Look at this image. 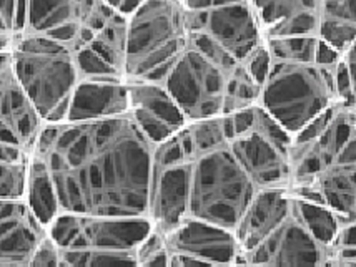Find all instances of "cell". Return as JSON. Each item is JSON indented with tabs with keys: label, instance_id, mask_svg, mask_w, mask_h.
I'll use <instances>...</instances> for the list:
<instances>
[{
	"label": "cell",
	"instance_id": "cell-1",
	"mask_svg": "<svg viewBox=\"0 0 356 267\" xmlns=\"http://www.w3.org/2000/svg\"><path fill=\"white\" fill-rule=\"evenodd\" d=\"M32 153L49 169L58 213L148 216L155 145L129 113L45 123Z\"/></svg>",
	"mask_w": 356,
	"mask_h": 267
},
{
	"label": "cell",
	"instance_id": "cell-2",
	"mask_svg": "<svg viewBox=\"0 0 356 267\" xmlns=\"http://www.w3.org/2000/svg\"><path fill=\"white\" fill-rule=\"evenodd\" d=\"M163 87L188 123L238 112L250 107L258 93L247 65L200 32H192L188 46L165 76Z\"/></svg>",
	"mask_w": 356,
	"mask_h": 267
},
{
	"label": "cell",
	"instance_id": "cell-3",
	"mask_svg": "<svg viewBox=\"0 0 356 267\" xmlns=\"http://www.w3.org/2000/svg\"><path fill=\"white\" fill-rule=\"evenodd\" d=\"M185 131V130H184ZM188 145L186 218H197L235 231L258 188L250 180L230 145L195 150Z\"/></svg>",
	"mask_w": 356,
	"mask_h": 267
},
{
	"label": "cell",
	"instance_id": "cell-4",
	"mask_svg": "<svg viewBox=\"0 0 356 267\" xmlns=\"http://www.w3.org/2000/svg\"><path fill=\"white\" fill-rule=\"evenodd\" d=\"M337 65L318 60L271 57L258 103L291 137L340 100Z\"/></svg>",
	"mask_w": 356,
	"mask_h": 267
},
{
	"label": "cell",
	"instance_id": "cell-5",
	"mask_svg": "<svg viewBox=\"0 0 356 267\" xmlns=\"http://www.w3.org/2000/svg\"><path fill=\"white\" fill-rule=\"evenodd\" d=\"M190 35L184 0H143L127 25L125 78L163 83Z\"/></svg>",
	"mask_w": 356,
	"mask_h": 267
},
{
	"label": "cell",
	"instance_id": "cell-6",
	"mask_svg": "<svg viewBox=\"0 0 356 267\" xmlns=\"http://www.w3.org/2000/svg\"><path fill=\"white\" fill-rule=\"evenodd\" d=\"M10 52L17 78L44 123L65 121L70 96L82 80L75 50L58 40L22 32Z\"/></svg>",
	"mask_w": 356,
	"mask_h": 267
},
{
	"label": "cell",
	"instance_id": "cell-7",
	"mask_svg": "<svg viewBox=\"0 0 356 267\" xmlns=\"http://www.w3.org/2000/svg\"><path fill=\"white\" fill-rule=\"evenodd\" d=\"M233 155L258 189H290L293 137L260 103L223 114Z\"/></svg>",
	"mask_w": 356,
	"mask_h": 267
},
{
	"label": "cell",
	"instance_id": "cell-8",
	"mask_svg": "<svg viewBox=\"0 0 356 267\" xmlns=\"http://www.w3.org/2000/svg\"><path fill=\"white\" fill-rule=\"evenodd\" d=\"M152 229L154 223L148 216L58 213L45 231L58 249L137 252Z\"/></svg>",
	"mask_w": 356,
	"mask_h": 267
},
{
	"label": "cell",
	"instance_id": "cell-9",
	"mask_svg": "<svg viewBox=\"0 0 356 267\" xmlns=\"http://www.w3.org/2000/svg\"><path fill=\"white\" fill-rule=\"evenodd\" d=\"M192 32L205 33L247 63L266 44L252 0H184Z\"/></svg>",
	"mask_w": 356,
	"mask_h": 267
},
{
	"label": "cell",
	"instance_id": "cell-10",
	"mask_svg": "<svg viewBox=\"0 0 356 267\" xmlns=\"http://www.w3.org/2000/svg\"><path fill=\"white\" fill-rule=\"evenodd\" d=\"M355 107L338 101L293 137L290 189L307 188L334 160L356 128ZM288 189V191H290Z\"/></svg>",
	"mask_w": 356,
	"mask_h": 267
},
{
	"label": "cell",
	"instance_id": "cell-11",
	"mask_svg": "<svg viewBox=\"0 0 356 267\" xmlns=\"http://www.w3.org/2000/svg\"><path fill=\"white\" fill-rule=\"evenodd\" d=\"M115 14L107 0H27L24 32L79 50L90 44Z\"/></svg>",
	"mask_w": 356,
	"mask_h": 267
},
{
	"label": "cell",
	"instance_id": "cell-12",
	"mask_svg": "<svg viewBox=\"0 0 356 267\" xmlns=\"http://www.w3.org/2000/svg\"><path fill=\"white\" fill-rule=\"evenodd\" d=\"M293 196V194H291ZM332 248L321 244L293 209L257 248L241 256L238 266L264 267H323L330 266Z\"/></svg>",
	"mask_w": 356,
	"mask_h": 267
},
{
	"label": "cell",
	"instance_id": "cell-13",
	"mask_svg": "<svg viewBox=\"0 0 356 267\" xmlns=\"http://www.w3.org/2000/svg\"><path fill=\"white\" fill-rule=\"evenodd\" d=\"M163 234L170 256L168 267L238 266V241L232 229L185 218Z\"/></svg>",
	"mask_w": 356,
	"mask_h": 267
},
{
	"label": "cell",
	"instance_id": "cell-14",
	"mask_svg": "<svg viewBox=\"0 0 356 267\" xmlns=\"http://www.w3.org/2000/svg\"><path fill=\"white\" fill-rule=\"evenodd\" d=\"M45 123L17 78L12 52H0V141L32 151Z\"/></svg>",
	"mask_w": 356,
	"mask_h": 267
},
{
	"label": "cell",
	"instance_id": "cell-15",
	"mask_svg": "<svg viewBox=\"0 0 356 267\" xmlns=\"http://www.w3.org/2000/svg\"><path fill=\"white\" fill-rule=\"evenodd\" d=\"M127 88L129 114L155 146L188 125L184 112L163 83L127 80Z\"/></svg>",
	"mask_w": 356,
	"mask_h": 267
},
{
	"label": "cell",
	"instance_id": "cell-16",
	"mask_svg": "<svg viewBox=\"0 0 356 267\" xmlns=\"http://www.w3.org/2000/svg\"><path fill=\"white\" fill-rule=\"evenodd\" d=\"M307 188L315 191L321 205L338 216L341 226L356 221V128L332 163Z\"/></svg>",
	"mask_w": 356,
	"mask_h": 267
},
{
	"label": "cell",
	"instance_id": "cell-17",
	"mask_svg": "<svg viewBox=\"0 0 356 267\" xmlns=\"http://www.w3.org/2000/svg\"><path fill=\"white\" fill-rule=\"evenodd\" d=\"M45 234L25 199H0V267H29Z\"/></svg>",
	"mask_w": 356,
	"mask_h": 267
},
{
	"label": "cell",
	"instance_id": "cell-18",
	"mask_svg": "<svg viewBox=\"0 0 356 267\" xmlns=\"http://www.w3.org/2000/svg\"><path fill=\"white\" fill-rule=\"evenodd\" d=\"M265 40L316 35L323 0H252Z\"/></svg>",
	"mask_w": 356,
	"mask_h": 267
},
{
	"label": "cell",
	"instance_id": "cell-19",
	"mask_svg": "<svg viewBox=\"0 0 356 267\" xmlns=\"http://www.w3.org/2000/svg\"><path fill=\"white\" fill-rule=\"evenodd\" d=\"M293 209V196L288 189L266 188L258 189L248 209L241 216L235 229L238 241V264L241 256L257 248L266 236L278 226Z\"/></svg>",
	"mask_w": 356,
	"mask_h": 267
},
{
	"label": "cell",
	"instance_id": "cell-20",
	"mask_svg": "<svg viewBox=\"0 0 356 267\" xmlns=\"http://www.w3.org/2000/svg\"><path fill=\"white\" fill-rule=\"evenodd\" d=\"M129 113L127 80L82 78L72 93L65 121H88Z\"/></svg>",
	"mask_w": 356,
	"mask_h": 267
},
{
	"label": "cell",
	"instance_id": "cell-21",
	"mask_svg": "<svg viewBox=\"0 0 356 267\" xmlns=\"http://www.w3.org/2000/svg\"><path fill=\"white\" fill-rule=\"evenodd\" d=\"M318 37L345 53L356 38V0H323Z\"/></svg>",
	"mask_w": 356,
	"mask_h": 267
},
{
	"label": "cell",
	"instance_id": "cell-22",
	"mask_svg": "<svg viewBox=\"0 0 356 267\" xmlns=\"http://www.w3.org/2000/svg\"><path fill=\"white\" fill-rule=\"evenodd\" d=\"M25 203L31 207L32 214L42 226L47 229L58 214V203L55 196L52 178L49 169L37 155H31V166H29L27 191H25Z\"/></svg>",
	"mask_w": 356,
	"mask_h": 267
},
{
	"label": "cell",
	"instance_id": "cell-23",
	"mask_svg": "<svg viewBox=\"0 0 356 267\" xmlns=\"http://www.w3.org/2000/svg\"><path fill=\"white\" fill-rule=\"evenodd\" d=\"M32 151L0 141V199H24Z\"/></svg>",
	"mask_w": 356,
	"mask_h": 267
},
{
	"label": "cell",
	"instance_id": "cell-24",
	"mask_svg": "<svg viewBox=\"0 0 356 267\" xmlns=\"http://www.w3.org/2000/svg\"><path fill=\"white\" fill-rule=\"evenodd\" d=\"M295 203L296 209H298L300 216H302L303 223L307 224V227L312 231V234L315 236L321 244L332 248L341 227L338 216L334 214L328 206L320 205V203L307 201V199L300 198H295Z\"/></svg>",
	"mask_w": 356,
	"mask_h": 267
},
{
	"label": "cell",
	"instance_id": "cell-25",
	"mask_svg": "<svg viewBox=\"0 0 356 267\" xmlns=\"http://www.w3.org/2000/svg\"><path fill=\"white\" fill-rule=\"evenodd\" d=\"M27 0H0V52L12 50L24 32Z\"/></svg>",
	"mask_w": 356,
	"mask_h": 267
},
{
	"label": "cell",
	"instance_id": "cell-26",
	"mask_svg": "<svg viewBox=\"0 0 356 267\" xmlns=\"http://www.w3.org/2000/svg\"><path fill=\"white\" fill-rule=\"evenodd\" d=\"M170 256H168L165 234L154 227L142 244L137 249V264L138 267H168Z\"/></svg>",
	"mask_w": 356,
	"mask_h": 267
},
{
	"label": "cell",
	"instance_id": "cell-27",
	"mask_svg": "<svg viewBox=\"0 0 356 267\" xmlns=\"http://www.w3.org/2000/svg\"><path fill=\"white\" fill-rule=\"evenodd\" d=\"M330 266L356 267V221L346 223L340 227L332 246Z\"/></svg>",
	"mask_w": 356,
	"mask_h": 267
},
{
	"label": "cell",
	"instance_id": "cell-28",
	"mask_svg": "<svg viewBox=\"0 0 356 267\" xmlns=\"http://www.w3.org/2000/svg\"><path fill=\"white\" fill-rule=\"evenodd\" d=\"M29 267H60V252L58 246L54 243V239L49 234L42 237V241L37 244L33 251Z\"/></svg>",
	"mask_w": 356,
	"mask_h": 267
},
{
	"label": "cell",
	"instance_id": "cell-29",
	"mask_svg": "<svg viewBox=\"0 0 356 267\" xmlns=\"http://www.w3.org/2000/svg\"><path fill=\"white\" fill-rule=\"evenodd\" d=\"M341 60H343V63H345L346 71H348V75H350L351 88H353L355 110H356V38H355L353 44L348 46V50L341 55Z\"/></svg>",
	"mask_w": 356,
	"mask_h": 267
},
{
	"label": "cell",
	"instance_id": "cell-30",
	"mask_svg": "<svg viewBox=\"0 0 356 267\" xmlns=\"http://www.w3.org/2000/svg\"><path fill=\"white\" fill-rule=\"evenodd\" d=\"M107 3L118 14L125 15L129 19L137 8L142 6L143 0H107Z\"/></svg>",
	"mask_w": 356,
	"mask_h": 267
},
{
	"label": "cell",
	"instance_id": "cell-31",
	"mask_svg": "<svg viewBox=\"0 0 356 267\" xmlns=\"http://www.w3.org/2000/svg\"><path fill=\"white\" fill-rule=\"evenodd\" d=\"M355 125H356V121H355Z\"/></svg>",
	"mask_w": 356,
	"mask_h": 267
}]
</instances>
